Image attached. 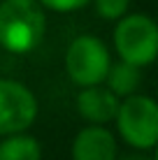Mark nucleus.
<instances>
[{
	"instance_id": "f03ea898",
	"label": "nucleus",
	"mask_w": 158,
	"mask_h": 160,
	"mask_svg": "<svg viewBox=\"0 0 158 160\" xmlns=\"http://www.w3.org/2000/svg\"><path fill=\"white\" fill-rule=\"evenodd\" d=\"M112 47L116 60L144 70L158 60V21L144 12H128L114 23Z\"/></svg>"
},
{
	"instance_id": "6e6552de",
	"label": "nucleus",
	"mask_w": 158,
	"mask_h": 160,
	"mask_svg": "<svg viewBox=\"0 0 158 160\" xmlns=\"http://www.w3.org/2000/svg\"><path fill=\"white\" fill-rule=\"evenodd\" d=\"M102 84L110 88L119 100H123V98L140 93V88H142V70L130 63H123V60H114Z\"/></svg>"
},
{
	"instance_id": "f8f14e48",
	"label": "nucleus",
	"mask_w": 158,
	"mask_h": 160,
	"mask_svg": "<svg viewBox=\"0 0 158 160\" xmlns=\"http://www.w3.org/2000/svg\"><path fill=\"white\" fill-rule=\"evenodd\" d=\"M121 160H151V158H146V156H128V158H121Z\"/></svg>"
},
{
	"instance_id": "7ed1b4c3",
	"label": "nucleus",
	"mask_w": 158,
	"mask_h": 160,
	"mask_svg": "<svg viewBox=\"0 0 158 160\" xmlns=\"http://www.w3.org/2000/svg\"><path fill=\"white\" fill-rule=\"evenodd\" d=\"M114 125L126 146L135 151H151L158 144V100L144 93L123 98Z\"/></svg>"
},
{
	"instance_id": "9d476101",
	"label": "nucleus",
	"mask_w": 158,
	"mask_h": 160,
	"mask_svg": "<svg viewBox=\"0 0 158 160\" xmlns=\"http://www.w3.org/2000/svg\"><path fill=\"white\" fill-rule=\"evenodd\" d=\"M91 5L102 21H112V23H116L130 12V0H93Z\"/></svg>"
},
{
	"instance_id": "39448f33",
	"label": "nucleus",
	"mask_w": 158,
	"mask_h": 160,
	"mask_svg": "<svg viewBox=\"0 0 158 160\" xmlns=\"http://www.w3.org/2000/svg\"><path fill=\"white\" fill-rule=\"evenodd\" d=\"M40 104L28 84L0 77V137L28 132L37 121Z\"/></svg>"
},
{
	"instance_id": "f257e3e1",
	"label": "nucleus",
	"mask_w": 158,
	"mask_h": 160,
	"mask_svg": "<svg viewBox=\"0 0 158 160\" xmlns=\"http://www.w3.org/2000/svg\"><path fill=\"white\" fill-rule=\"evenodd\" d=\"M47 35V9L37 0H0V49L12 56L33 53Z\"/></svg>"
},
{
	"instance_id": "9b49d317",
	"label": "nucleus",
	"mask_w": 158,
	"mask_h": 160,
	"mask_svg": "<svg viewBox=\"0 0 158 160\" xmlns=\"http://www.w3.org/2000/svg\"><path fill=\"white\" fill-rule=\"evenodd\" d=\"M47 12H56V14H72L77 9L89 7L93 0H37Z\"/></svg>"
},
{
	"instance_id": "20e7f679",
	"label": "nucleus",
	"mask_w": 158,
	"mask_h": 160,
	"mask_svg": "<svg viewBox=\"0 0 158 160\" xmlns=\"http://www.w3.org/2000/svg\"><path fill=\"white\" fill-rule=\"evenodd\" d=\"M112 63V49L98 35H91V32L72 37L63 56L65 74L79 88L102 84Z\"/></svg>"
},
{
	"instance_id": "ddd939ff",
	"label": "nucleus",
	"mask_w": 158,
	"mask_h": 160,
	"mask_svg": "<svg viewBox=\"0 0 158 160\" xmlns=\"http://www.w3.org/2000/svg\"><path fill=\"white\" fill-rule=\"evenodd\" d=\"M151 160H158V144L151 148Z\"/></svg>"
},
{
	"instance_id": "423d86ee",
	"label": "nucleus",
	"mask_w": 158,
	"mask_h": 160,
	"mask_svg": "<svg viewBox=\"0 0 158 160\" xmlns=\"http://www.w3.org/2000/svg\"><path fill=\"white\" fill-rule=\"evenodd\" d=\"M70 160H119V139L107 125H84L70 144Z\"/></svg>"
},
{
	"instance_id": "1a4fd4ad",
	"label": "nucleus",
	"mask_w": 158,
	"mask_h": 160,
	"mask_svg": "<svg viewBox=\"0 0 158 160\" xmlns=\"http://www.w3.org/2000/svg\"><path fill=\"white\" fill-rule=\"evenodd\" d=\"M0 160H42V144L30 132L0 137Z\"/></svg>"
},
{
	"instance_id": "0eeeda50",
	"label": "nucleus",
	"mask_w": 158,
	"mask_h": 160,
	"mask_svg": "<svg viewBox=\"0 0 158 160\" xmlns=\"http://www.w3.org/2000/svg\"><path fill=\"white\" fill-rule=\"evenodd\" d=\"M119 104H121V100H119L105 84L79 88L77 98H74L77 114L81 116V121H86V123H91V125H110V123H114Z\"/></svg>"
}]
</instances>
